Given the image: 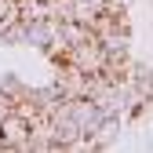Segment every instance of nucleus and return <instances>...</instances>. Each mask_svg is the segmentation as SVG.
I'll use <instances>...</instances> for the list:
<instances>
[{"label":"nucleus","mask_w":153,"mask_h":153,"mask_svg":"<svg viewBox=\"0 0 153 153\" xmlns=\"http://www.w3.org/2000/svg\"><path fill=\"white\" fill-rule=\"evenodd\" d=\"M66 62L76 66L80 73H88V76H99V73H106V66H109V55H106V48L99 44V36H91V40L73 44V48L66 51ZM59 66H62V62H59Z\"/></svg>","instance_id":"obj_1"},{"label":"nucleus","mask_w":153,"mask_h":153,"mask_svg":"<svg viewBox=\"0 0 153 153\" xmlns=\"http://www.w3.org/2000/svg\"><path fill=\"white\" fill-rule=\"evenodd\" d=\"M0 146L15 153H29V117L22 109L11 106V113L0 120Z\"/></svg>","instance_id":"obj_2"},{"label":"nucleus","mask_w":153,"mask_h":153,"mask_svg":"<svg viewBox=\"0 0 153 153\" xmlns=\"http://www.w3.org/2000/svg\"><path fill=\"white\" fill-rule=\"evenodd\" d=\"M18 18V0H0V29Z\"/></svg>","instance_id":"obj_3"},{"label":"nucleus","mask_w":153,"mask_h":153,"mask_svg":"<svg viewBox=\"0 0 153 153\" xmlns=\"http://www.w3.org/2000/svg\"><path fill=\"white\" fill-rule=\"evenodd\" d=\"M11 106H15V102L7 99V95H0V120H4V117H7V113H11Z\"/></svg>","instance_id":"obj_4"}]
</instances>
